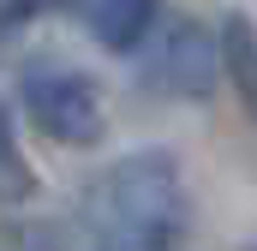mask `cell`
<instances>
[{"instance_id":"obj_1","label":"cell","mask_w":257,"mask_h":251,"mask_svg":"<svg viewBox=\"0 0 257 251\" xmlns=\"http://www.w3.org/2000/svg\"><path fill=\"white\" fill-rule=\"evenodd\" d=\"M96 251H180L192 233V197L168 150L120 156L84 197Z\"/></svg>"},{"instance_id":"obj_2","label":"cell","mask_w":257,"mask_h":251,"mask_svg":"<svg viewBox=\"0 0 257 251\" xmlns=\"http://www.w3.org/2000/svg\"><path fill=\"white\" fill-rule=\"evenodd\" d=\"M18 102H24L30 126L48 144H66V150H90L108 132L96 78L78 72V66H66V60H30L24 78H18Z\"/></svg>"},{"instance_id":"obj_3","label":"cell","mask_w":257,"mask_h":251,"mask_svg":"<svg viewBox=\"0 0 257 251\" xmlns=\"http://www.w3.org/2000/svg\"><path fill=\"white\" fill-rule=\"evenodd\" d=\"M221 78V36L203 30L197 18H174L162 30V54H156V84L180 102H209Z\"/></svg>"},{"instance_id":"obj_4","label":"cell","mask_w":257,"mask_h":251,"mask_svg":"<svg viewBox=\"0 0 257 251\" xmlns=\"http://www.w3.org/2000/svg\"><path fill=\"white\" fill-rule=\"evenodd\" d=\"M156 18H162V0H90V30H96V42L108 54L144 48Z\"/></svg>"},{"instance_id":"obj_5","label":"cell","mask_w":257,"mask_h":251,"mask_svg":"<svg viewBox=\"0 0 257 251\" xmlns=\"http://www.w3.org/2000/svg\"><path fill=\"white\" fill-rule=\"evenodd\" d=\"M221 72L233 78V90H239V102L257 114V30L245 12H227L221 18Z\"/></svg>"},{"instance_id":"obj_6","label":"cell","mask_w":257,"mask_h":251,"mask_svg":"<svg viewBox=\"0 0 257 251\" xmlns=\"http://www.w3.org/2000/svg\"><path fill=\"white\" fill-rule=\"evenodd\" d=\"M30 197H36V168L18 150V126H12L6 102H0V209H18Z\"/></svg>"},{"instance_id":"obj_7","label":"cell","mask_w":257,"mask_h":251,"mask_svg":"<svg viewBox=\"0 0 257 251\" xmlns=\"http://www.w3.org/2000/svg\"><path fill=\"white\" fill-rule=\"evenodd\" d=\"M24 6H30V0H12V12H24Z\"/></svg>"}]
</instances>
